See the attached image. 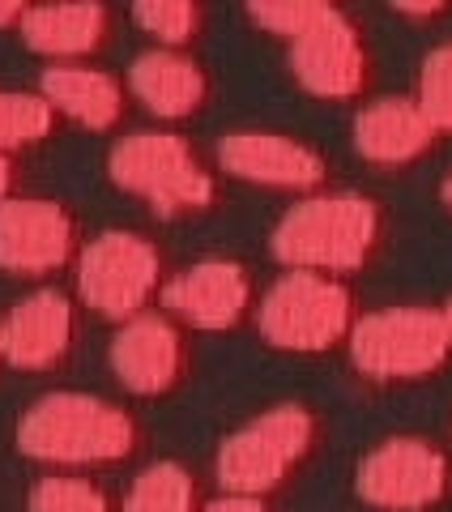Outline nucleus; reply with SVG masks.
Masks as SVG:
<instances>
[{
	"label": "nucleus",
	"mask_w": 452,
	"mask_h": 512,
	"mask_svg": "<svg viewBox=\"0 0 452 512\" xmlns=\"http://www.w3.org/2000/svg\"><path fill=\"white\" fill-rule=\"evenodd\" d=\"M389 244V218L384 205L359 192H325L290 205L273 227V256L286 269H312V274H359Z\"/></svg>",
	"instance_id": "nucleus-1"
},
{
	"label": "nucleus",
	"mask_w": 452,
	"mask_h": 512,
	"mask_svg": "<svg viewBox=\"0 0 452 512\" xmlns=\"http://www.w3.org/2000/svg\"><path fill=\"white\" fill-rule=\"evenodd\" d=\"M18 453L47 466H120L137 457L141 423L94 393H47L18 419Z\"/></svg>",
	"instance_id": "nucleus-2"
},
{
	"label": "nucleus",
	"mask_w": 452,
	"mask_h": 512,
	"mask_svg": "<svg viewBox=\"0 0 452 512\" xmlns=\"http://www.w3.org/2000/svg\"><path fill=\"white\" fill-rule=\"evenodd\" d=\"M320 436H325V423L303 402H286L256 414L252 423L231 431L218 448L222 487L239 495H265L269 500L273 491H282L290 478H299L312 466Z\"/></svg>",
	"instance_id": "nucleus-3"
},
{
	"label": "nucleus",
	"mask_w": 452,
	"mask_h": 512,
	"mask_svg": "<svg viewBox=\"0 0 452 512\" xmlns=\"http://www.w3.org/2000/svg\"><path fill=\"white\" fill-rule=\"evenodd\" d=\"M107 171L124 192H133L154 214L188 218L218 201V180L201 150L180 133H133L107 158Z\"/></svg>",
	"instance_id": "nucleus-4"
},
{
	"label": "nucleus",
	"mask_w": 452,
	"mask_h": 512,
	"mask_svg": "<svg viewBox=\"0 0 452 512\" xmlns=\"http://www.w3.org/2000/svg\"><path fill=\"white\" fill-rule=\"evenodd\" d=\"M261 338L286 355H325L350 342L359 312H354V291L333 274H312V269H290L269 286V295L256 308Z\"/></svg>",
	"instance_id": "nucleus-5"
},
{
	"label": "nucleus",
	"mask_w": 452,
	"mask_h": 512,
	"mask_svg": "<svg viewBox=\"0 0 452 512\" xmlns=\"http://www.w3.org/2000/svg\"><path fill=\"white\" fill-rule=\"evenodd\" d=\"M346 346L354 367L376 384H423L452 359L444 312L431 308H384L359 316Z\"/></svg>",
	"instance_id": "nucleus-6"
},
{
	"label": "nucleus",
	"mask_w": 452,
	"mask_h": 512,
	"mask_svg": "<svg viewBox=\"0 0 452 512\" xmlns=\"http://www.w3.org/2000/svg\"><path fill=\"white\" fill-rule=\"evenodd\" d=\"M163 252L137 231H103L77 256V291L103 320H133L163 295Z\"/></svg>",
	"instance_id": "nucleus-7"
},
{
	"label": "nucleus",
	"mask_w": 452,
	"mask_h": 512,
	"mask_svg": "<svg viewBox=\"0 0 452 512\" xmlns=\"http://www.w3.org/2000/svg\"><path fill=\"white\" fill-rule=\"evenodd\" d=\"M354 491L376 512H440L452 500V461L423 436H393L359 461Z\"/></svg>",
	"instance_id": "nucleus-8"
},
{
	"label": "nucleus",
	"mask_w": 452,
	"mask_h": 512,
	"mask_svg": "<svg viewBox=\"0 0 452 512\" xmlns=\"http://www.w3.org/2000/svg\"><path fill=\"white\" fill-rule=\"evenodd\" d=\"M290 73L312 99H359L371 86V47L359 22L329 5L299 39H290Z\"/></svg>",
	"instance_id": "nucleus-9"
},
{
	"label": "nucleus",
	"mask_w": 452,
	"mask_h": 512,
	"mask_svg": "<svg viewBox=\"0 0 452 512\" xmlns=\"http://www.w3.org/2000/svg\"><path fill=\"white\" fill-rule=\"evenodd\" d=\"M77 252V218L52 197L0 201V269L13 278H52Z\"/></svg>",
	"instance_id": "nucleus-10"
},
{
	"label": "nucleus",
	"mask_w": 452,
	"mask_h": 512,
	"mask_svg": "<svg viewBox=\"0 0 452 512\" xmlns=\"http://www.w3.org/2000/svg\"><path fill=\"white\" fill-rule=\"evenodd\" d=\"M218 163L235 180L282 192H312L329 180V163L316 146L290 133H269V128H239L222 137Z\"/></svg>",
	"instance_id": "nucleus-11"
},
{
	"label": "nucleus",
	"mask_w": 452,
	"mask_h": 512,
	"mask_svg": "<svg viewBox=\"0 0 452 512\" xmlns=\"http://www.w3.org/2000/svg\"><path fill=\"white\" fill-rule=\"evenodd\" d=\"M188 342L167 316L141 312L124 320L111 342V372L137 397H167L188 380Z\"/></svg>",
	"instance_id": "nucleus-12"
},
{
	"label": "nucleus",
	"mask_w": 452,
	"mask_h": 512,
	"mask_svg": "<svg viewBox=\"0 0 452 512\" xmlns=\"http://www.w3.org/2000/svg\"><path fill=\"white\" fill-rule=\"evenodd\" d=\"M252 274L235 261H197L163 286V308L192 329L226 333L239 329L252 312Z\"/></svg>",
	"instance_id": "nucleus-13"
},
{
	"label": "nucleus",
	"mask_w": 452,
	"mask_h": 512,
	"mask_svg": "<svg viewBox=\"0 0 452 512\" xmlns=\"http://www.w3.org/2000/svg\"><path fill=\"white\" fill-rule=\"evenodd\" d=\"M77 342V308L64 291H35L0 320V355L22 372H47L69 359Z\"/></svg>",
	"instance_id": "nucleus-14"
},
{
	"label": "nucleus",
	"mask_w": 452,
	"mask_h": 512,
	"mask_svg": "<svg viewBox=\"0 0 452 512\" xmlns=\"http://www.w3.org/2000/svg\"><path fill=\"white\" fill-rule=\"evenodd\" d=\"M435 146H440V133L414 99H380L354 120V150L376 167H410Z\"/></svg>",
	"instance_id": "nucleus-15"
},
{
	"label": "nucleus",
	"mask_w": 452,
	"mask_h": 512,
	"mask_svg": "<svg viewBox=\"0 0 452 512\" xmlns=\"http://www.w3.org/2000/svg\"><path fill=\"white\" fill-rule=\"evenodd\" d=\"M128 90L154 111L158 120H192L209 103V73L184 52H145L128 69Z\"/></svg>",
	"instance_id": "nucleus-16"
},
{
	"label": "nucleus",
	"mask_w": 452,
	"mask_h": 512,
	"mask_svg": "<svg viewBox=\"0 0 452 512\" xmlns=\"http://www.w3.org/2000/svg\"><path fill=\"white\" fill-rule=\"evenodd\" d=\"M22 43L56 64L99 56L111 43V13L103 5H43L22 22Z\"/></svg>",
	"instance_id": "nucleus-17"
},
{
	"label": "nucleus",
	"mask_w": 452,
	"mask_h": 512,
	"mask_svg": "<svg viewBox=\"0 0 452 512\" xmlns=\"http://www.w3.org/2000/svg\"><path fill=\"white\" fill-rule=\"evenodd\" d=\"M43 99L52 103L60 116H69L77 124L107 133L116 128L128 111V94L111 73L90 69V64H52L43 73Z\"/></svg>",
	"instance_id": "nucleus-18"
},
{
	"label": "nucleus",
	"mask_w": 452,
	"mask_h": 512,
	"mask_svg": "<svg viewBox=\"0 0 452 512\" xmlns=\"http://www.w3.org/2000/svg\"><path fill=\"white\" fill-rule=\"evenodd\" d=\"M56 128H60V111L43 94L0 90V158L43 146V141L56 137Z\"/></svg>",
	"instance_id": "nucleus-19"
},
{
	"label": "nucleus",
	"mask_w": 452,
	"mask_h": 512,
	"mask_svg": "<svg viewBox=\"0 0 452 512\" xmlns=\"http://www.w3.org/2000/svg\"><path fill=\"white\" fill-rule=\"evenodd\" d=\"M124 512H201V495L180 461H158L133 478Z\"/></svg>",
	"instance_id": "nucleus-20"
},
{
	"label": "nucleus",
	"mask_w": 452,
	"mask_h": 512,
	"mask_svg": "<svg viewBox=\"0 0 452 512\" xmlns=\"http://www.w3.org/2000/svg\"><path fill=\"white\" fill-rule=\"evenodd\" d=\"M133 22L167 52H180V47H192L201 39L205 9L188 5V0H145V5H133Z\"/></svg>",
	"instance_id": "nucleus-21"
},
{
	"label": "nucleus",
	"mask_w": 452,
	"mask_h": 512,
	"mask_svg": "<svg viewBox=\"0 0 452 512\" xmlns=\"http://www.w3.org/2000/svg\"><path fill=\"white\" fill-rule=\"evenodd\" d=\"M414 103L423 107V116L435 124V133H452V43L435 47L423 60V73H418V94Z\"/></svg>",
	"instance_id": "nucleus-22"
},
{
	"label": "nucleus",
	"mask_w": 452,
	"mask_h": 512,
	"mask_svg": "<svg viewBox=\"0 0 452 512\" xmlns=\"http://www.w3.org/2000/svg\"><path fill=\"white\" fill-rule=\"evenodd\" d=\"M30 512H111L107 495L90 478H39L30 491Z\"/></svg>",
	"instance_id": "nucleus-23"
},
{
	"label": "nucleus",
	"mask_w": 452,
	"mask_h": 512,
	"mask_svg": "<svg viewBox=\"0 0 452 512\" xmlns=\"http://www.w3.org/2000/svg\"><path fill=\"white\" fill-rule=\"evenodd\" d=\"M325 9L329 5H320V0H265V5H248V18L261 30H269V35L290 43V39H299Z\"/></svg>",
	"instance_id": "nucleus-24"
},
{
	"label": "nucleus",
	"mask_w": 452,
	"mask_h": 512,
	"mask_svg": "<svg viewBox=\"0 0 452 512\" xmlns=\"http://www.w3.org/2000/svg\"><path fill=\"white\" fill-rule=\"evenodd\" d=\"M201 512H273L265 495H239V491H226L218 495L214 504H205Z\"/></svg>",
	"instance_id": "nucleus-25"
},
{
	"label": "nucleus",
	"mask_w": 452,
	"mask_h": 512,
	"mask_svg": "<svg viewBox=\"0 0 452 512\" xmlns=\"http://www.w3.org/2000/svg\"><path fill=\"white\" fill-rule=\"evenodd\" d=\"M393 13H401V18H444L448 5H393Z\"/></svg>",
	"instance_id": "nucleus-26"
},
{
	"label": "nucleus",
	"mask_w": 452,
	"mask_h": 512,
	"mask_svg": "<svg viewBox=\"0 0 452 512\" xmlns=\"http://www.w3.org/2000/svg\"><path fill=\"white\" fill-rule=\"evenodd\" d=\"M30 5H0V30H22Z\"/></svg>",
	"instance_id": "nucleus-27"
},
{
	"label": "nucleus",
	"mask_w": 452,
	"mask_h": 512,
	"mask_svg": "<svg viewBox=\"0 0 452 512\" xmlns=\"http://www.w3.org/2000/svg\"><path fill=\"white\" fill-rule=\"evenodd\" d=\"M9 184H13V167H9V158H0V201H5Z\"/></svg>",
	"instance_id": "nucleus-28"
},
{
	"label": "nucleus",
	"mask_w": 452,
	"mask_h": 512,
	"mask_svg": "<svg viewBox=\"0 0 452 512\" xmlns=\"http://www.w3.org/2000/svg\"><path fill=\"white\" fill-rule=\"evenodd\" d=\"M440 197H444V205H448V214H452V171H448V180H444V188H440Z\"/></svg>",
	"instance_id": "nucleus-29"
},
{
	"label": "nucleus",
	"mask_w": 452,
	"mask_h": 512,
	"mask_svg": "<svg viewBox=\"0 0 452 512\" xmlns=\"http://www.w3.org/2000/svg\"><path fill=\"white\" fill-rule=\"evenodd\" d=\"M444 325H448V338H452V303L444 308Z\"/></svg>",
	"instance_id": "nucleus-30"
},
{
	"label": "nucleus",
	"mask_w": 452,
	"mask_h": 512,
	"mask_svg": "<svg viewBox=\"0 0 452 512\" xmlns=\"http://www.w3.org/2000/svg\"><path fill=\"white\" fill-rule=\"evenodd\" d=\"M0 363H5V355H0Z\"/></svg>",
	"instance_id": "nucleus-31"
}]
</instances>
